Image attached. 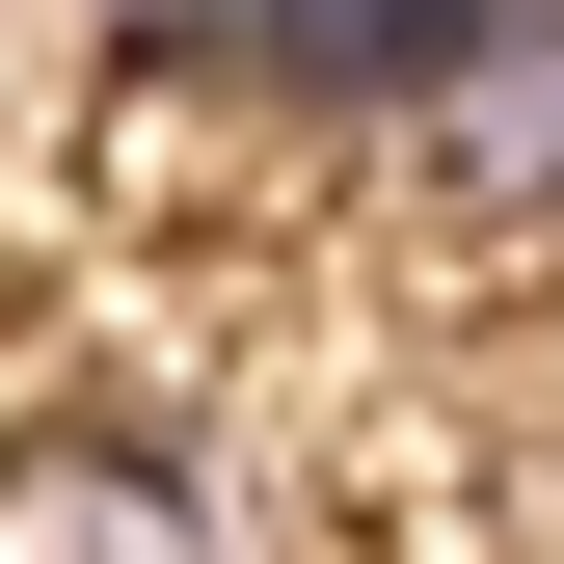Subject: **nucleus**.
I'll return each mask as SVG.
<instances>
[{
  "mask_svg": "<svg viewBox=\"0 0 564 564\" xmlns=\"http://www.w3.org/2000/svg\"><path fill=\"white\" fill-rule=\"evenodd\" d=\"M403 188H431L457 242H564V0H484L431 54V108H403Z\"/></svg>",
  "mask_w": 564,
  "mask_h": 564,
  "instance_id": "1",
  "label": "nucleus"
},
{
  "mask_svg": "<svg viewBox=\"0 0 564 564\" xmlns=\"http://www.w3.org/2000/svg\"><path fill=\"white\" fill-rule=\"evenodd\" d=\"M457 28H484V0H216L188 82H242V108H296V134H403Z\"/></svg>",
  "mask_w": 564,
  "mask_h": 564,
  "instance_id": "2",
  "label": "nucleus"
},
{
  "mask_svg": "<svg viewBox=\"0 0 564 564\" xmlns=\"http://www.w3.org/2000/svg\"><path fill=\"white\" fill-rule=\"evenodd\" d=\"M0 564H242V511L162 431H54V457H0Z\"/></svg>",
  "mask_w": 564,
  "mask_h": 564,
  "instance_id": "3",
  "label": "nucleus"
}]
</instances>
